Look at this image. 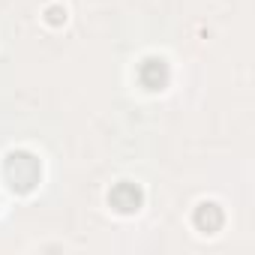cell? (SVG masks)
Wrapping results in <instances>:
<instances>
[{
	"mask_svg": "<svg viewBox=\"0 0 255 255\" xmlns=\"http://www.w3.org/2000/svg\"><path fill=\"white\" fill-rule=\"evenodd\" d=\"M3 171H6V180H9V186H12L15 192H30V189L39 183V177H42L39 159H36L33 153H27V150H12V153L6 156Z\"/></svg>",
	"mask_w": 255,
	"mask_h": 255,
	"instance_id": "cell-1",
	"label": "cell"
},
{
	"mask_svg": "<svg viewBox=\"0 0 255 255\" xmlns=\"http://www.w3.org/2000/svg\"><path fill=\"white\" fill-rule=\"evenodd\" d=\"M222 207L219 204H213V201H204V204H198L195 207V216H192V222H195V228L198 231H204V234H213V231H219L222 228Z\"/></svg>",
	"mask_w": 255,
	"mask_h": 255,
	"instance_id": "cell-4",
	"label": "cell"
},
{
	"mask_svg": "<svg viewBox=\"0 0 255 255\" xmlns=\"http://www.w3.org/2000/svg\"><path fill=\"white\" fill-rule=\"evenodd\" d=\"M144 201V192L135 186V183H117L108 195V204L117 210V213H135Z\"/></svg>",
	"mask_w": 255,
	"mask_h": 255,
	"instance_id": "cell-2",
	"label": "cell"
},
{
	"mask_svg": "<svg viewBox=\"0 0 255 255\" xmlns=\"http://www.w3.org/2000/svg\"><path fill=\"white\" fill-rule=\"evenodd\" d=\"M63 18H66V12H63L60 6H51V9H48V21H51V24H60Z\"/></svg>",
	"mask_w": 255,
	"mask_h": 255,
	"instance_id": "cell-5",
	"label": "cell"
},
{
	"mask_svg": "<svg viewBox=\"0 0 255 255\" xmlns=\"http://www.w3.org/2000/svg\"><path fill=\"white\" fill-rule=\"evenodd\" d=\"M138 81L147 87V90H162L165 81H168V63L162 57H147L141 66H138Z\"/></svg>",
	"mask_w": 255,
	"mask_h": 255,
	"instance_id": "cell-3",
	"label": "cell"
}]
</instances>
